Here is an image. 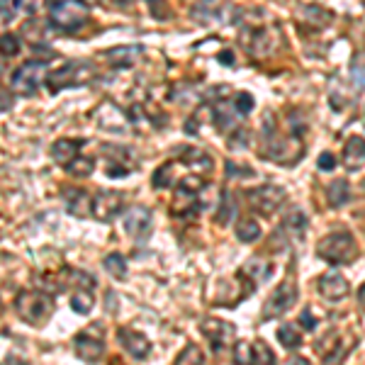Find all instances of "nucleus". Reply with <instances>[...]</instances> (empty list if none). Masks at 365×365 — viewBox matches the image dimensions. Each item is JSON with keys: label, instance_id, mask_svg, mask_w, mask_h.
Listing matches in <instances>:
<instances>
[{"label": "nucleus", "instance_id": "nucleus-1", "mask_svg": "<svg viewBox=\"0 0 365 365\" xmlns=\"http://www.w3.org/2000/svg\"><path fill=\"white\" fill-rule=\"evenodd\" d=\"M15 312L29 327H44L54 314V299L39 290H22L15 297Z\"/></svg>", "mask_w": 365, "mask_h": 365}, {"label": "nucleus", "instance_id": "nucleus-2", "mask_svg": "<svg viewBox=\"0 0 365 365\" xmlns=\"http://www.w3.org/2000/svg\"><path fill=\"white\" fill-rule=\"evenodd\" d=\"M88 5L83 0H56L49 10V22L61 32H76L88 22Z\"/></svg>", "mask_w": 365, "mask_h": 365}, {"label": "nucleus", "instance_id": "nucleus-3", "mask_svg": "<svg viewBox=\"0 0 365 365\" xmlns=\"http://www.w3.org/2000/svg\"><path fill=\"white\" fill-rule=\"evenodd\" d=\"M317 253H319L327 263H331V266H344V263H351L353 258L358 256V246L351 234L336 232V234H329L327 239L319 241Z\"/></svg>", "mask_w": 365, "mask_h": 365}, {"label": "nucleus", "instance_id": "nucleus-4", "mask_svg": "<svg viewBox=\"0 0 365 365\" xmlns=\"http://www.w3.org/2000/svg\"><path fill=\"white\" fill-rule=\"evenodd\" d=\"M91 76H93L91 63L68 61V63H63L61 68L51 71V73L46 76V86H49L51 93H58V91H66V88L88 83V81H91Z\"/></svg>", "mask_w": 365, "mask_h": 365}, {"label": "nucleus", "instance_id": "nucleus-5", "mask_svg": "<svg viewBox=\"0 0 365 365\" xmlns=\"http://www.w3.org/2000/svg\"><path fill=\"white\" fill-rule=\"evenodd\" d=\"M46 81L44 76V61H27L22 63L20 68L13 73V78H10V86H13V93L15 96H34V93L39 91V86H42Z\"/></svg>", "mask_w": 365, "mask_h": 365}, {"label": "nucleus", "instance_id": "nucleus-6", "mask_svg": "<svg viewBox=\"0 0 365 365\" xmlns=\"http://www.w3.org/2000/svg\"><path fill=\"white\" fill-rule=\"evenodd\" d=\"M297 302V285L292 280H285L270 292V297L263 304V319H275V317H282L292 304Z\"/></svg>", "mask_w": 365, "mask_h": 365}, {"label": "nucleus", "instance_id": "nucleus-7", "mask_svg": "<svg viewBox=\"0 0 365 365\" xmlns=\"http://www.w3.org/2000/svg\"><path fill=\"white\" fill-rule=\"evenodd\" d=\"M73 351L81 361H98L100 356L105 353V344H103V329H86V331L76 334L73 336Z\"/></svg>", "mask_w": 365, "mask_h": 365}, {"label": "nucleus", "instance_id": "nucleus-8", "mask_svg": "<svg viewBox=\"0 0 365 365\" xmlns=\"http://www.w3.org/2000/svg\"><path fill=\"white\" fill-rule=\"evenodd\" d=\"M246 197H249V202L261 212V215H270V212H275L285 202V190L278 185H261V187H256V190H249Z\"/></svg>", "mask_w": 365, "mask_h": 365}, {"label": "nucleus", "instance_id": "nucleus-9", "mask_svg": "<svg viewBox=\"0 0 365 365\" xmlns=\"http://www.w3.org/2000/svg\"><path fill=\"white\" fill-rule=\"evenodd\" d=\"M122 212V195L113 190H98L93 195V217L98 222H113Z\"/></svg>", "mask_w": 365, "mask_h": 365}, {"label": "nucleus", "instance_id": "nucleus-10", "mask_svg": "<svg viewBox=\"0 0 365 365\" xmlns=\"http://www.w3.org/2000/svg\"><path fill=\"white\" fill-rule=\"evenodd\" d=\"M151 212L146 207H129L125 212V217H122V227H125V232L129 234L132 239H146L151 234Z\"/></svg>", "mask_w": 365, "mask_h": 365}, {"label": "nucleus", "instance_id": "nucleus-11", "mask_svg": "<svg viewBox=\"0 0 365 365\" xmlns=\"http://www.w3.org/2000/svg\"><path fill=\"white\" fill-rule=\"evenodd\" d=\"M105 156L108 161V175L110 178H125L134 170V161L137 158L132 156V149L127 146H105Z\"/></svg>", "mask_w": 365, "mask_h": 365}, {"label": "nucleus", "instance_id": "nucleus-12", "mask_svg": "<svg viewBox=\"0 0 365 365\" xmlns=\"http://www.w3.org/2000/svg\"><path fill=\"white\" fill-rule=\"evenodd\" d=\"M117 341H120L122 349H125L132 358H137V361H144V358L151 353V341L141 331H137V329H127V327L120 329V331H117Z\"/></svg>", "mask_w": 365, "mask_h": 365}, {"label": "nucleus", "instance_id": "nucleus-13", "mask_svg": "<svg viewBox=\"0 0 365 365\" xmlns=\"http://www.w3.org/2000/svg\"><path fill=\"white\" fill-rule=\"evenodd\" d=\"M63 207L73 217H93V195L83 187H66L63 190Z\"/></svg>", "mask_w": 365, "mask_h": 365}, {"label": "nucleus", "instance_id": "nucleus-14", "mask_svg": "<svg viewBox=\"0 0 365 365\" xmlns=\"http://www.w3.org/2000/svg\"><path fill=\"white\" fill-rule=\"evenodd\" d=\"M202 334L210 339V344L215 346V351H225L232 346L234 341V327L220 319H207L202 322Z\"/></svg>", "mask_w": 365, "mask_h": 365}, {"label": "nucleus", "instance_id": "nucleus-15", "mask_svg": "<svg viewBox=\"0 0 365 365\" xmlns=\"http://www.w3.org/2000/svg\"><path fill=\"white\" fill-rule=\"evenodd\" d=\"M83 144H86L83 139H56L54 144H51V158H54L61 168H66L71 161H76V158L81 156V146Z\"/></svg>", "mask_w": 365, "mask_h": 365}, {"label": "nucleus", "instance_id": "nucleus-16", "mask_svg": "<svg viewBox=\"0 0 365 365\" xmlns=\"http://www.w3.org/2000/svg\"><path fill=\"white\" fill-rule=\"evenodd\" d=\"M319 292L327 299H344L349 295V280L344 278L341 273H327L319 278Z\"/></svg>", "mask_w": 365, "mask_h": 365}, {"label": "nucleus", "instance_id": "nucleus-17", "mask_svg": "<svg viewBox=\"0 0 365 365\" xmlns=\"http://www.w3.org/2000/svg\"><path fill=\"white\" fill-rule=\"evenodd\" d=\"M344 163L349 170H361L365 163V139L351 137L344 146Z\"/></svg>", "mask_w": 365, "mask_h": 365}, {"label": "nucleus", "instance_id": "nucleus-18", "mask_svg": "<svg viewBox=\"0 0 365 365\" xmlns=\"http://www.w3.org/2000/svg\"><path fill=\"white\" fill-rule=\"evenodd\" d=\"M139 56H141V46H117V49H110L108 54H105V58L117 68L132 66Z\"/></svg>", "mask_w": 365, "mask_h": 365}, {"label": "nucleus", "instance_id": "nucleus-19", "mask_svg": "<svg viewBox=\"0 0 365 365\" xmlns=\"http://www.w3.org/2000/svg\"><path fill=\"white\" fill-rule=\"evenodd\" d=\"M71 309L76 314H88L93 309V287H76L71 295Z\"/></svg>", "mask_w": 365, "mask_h": 365}, {"label": "nucleus", "instance_id": "nucleus-20", "mask_svg": "<svg viewBox=\"0 0 365 365\" xmlns=\"http://www.w3.org/2000/svg\"><path fill=\"white\" fill-rule=\"evenodd\" d=\"M351 197V185L346 180H334L331 185L327 187V200L331 207H341V205H346Z\"/></svg>", "mask_w": 365, "mask_h": 365}, {"label": "nucleus", "instance_id": "nucleus-21", "mask_svg": "<svg viewBox=\"0 0 365 365\" xmlns=\"http://www.w3.org/2000/svg\"><path fill=\"white\" fill-rule=\"evenodd\" d=\"M278 339L287 351H297L299 346H302V334H299V329L295 324H282L278 329Z\"/></svg>", "mask_w": 365, "mask_h": 365}, {"label": "nucleus", "instance_id": "nucleus-22", "mask_svg": "<svg viewBox=\"0 0 365 365\" xmlns=\"http://www.w3.org/2000/svg\"><path fill=\"white\" fill-rule=\"evenodd\" d=\"M282 229H285L287 234H295V237H302L304 229H307V217H304V212L299 210H292L290 215L282 220Z\"/></svg>", "mask_w": 365, "mask_h": 365}, {"label": "nucleus", "instance_id": "nucleus-23", "mask_svg": "<svg viewBox=\"0 0 365 365\" xmlns=\"http://www.w3.org/2000/svg\"><path fill=\"white\" fill-rule=\"evenodd\" d=\"M93 168H96V161H93L91 156L81 154L78 158H76V161H71L68 166H66V173L76 175V178H86V175L93 173Z\"/></svg>", "mask_w": 365, "mask_h": 365}, {"label": "nucleus", "instance_id": "nucleus-24", "mask_svg": "<svg viewBox=\"0 0 365 365\" xmlns=\"http://www.w3.org/2000/svg\"><path fill=\"white\" fill-rule=\"evenodd\" d=\"M237 237L244 241V244H251L261 237V227L256 225V220H241L237 227Z\"/></svg>", "mask_w": 365, "mask_h": 365}, {"label": "nucleus", "instance_id": "nucleus-25", "mask_svg": "<svg viewBox=\"0 0 365 365\" xmlns=\"http://www.w3.org/2000/svg\"><path fill=\"white\" fill-rule=\"evenodd\" d=\"M0 54H3V56L20 54V37H17L15 32H3V34H0Z\"/></svg>", "mask_w": 365, "mask_h": 365}, {"label": "nucleus", "instance_id": "nucleus-26", "mask_svg": "<svg viewBox=\"0 0 365 365\" xmlns=\"http://www.w3.org/2000/svg\"><path fill=\"white\" fill-rule=\"evenodd\" d=\"M105 270H108L110 275H115V278H125V275H127L125 256H120V253H113V256H108V258H105Z\"/></svg>", "mask_w": 365, "mask_h": 365}, {"label": "nucleus", "instance_id": "nucleus-27", "mask_svg": "<svg viewBox=\"0 0 365 365\" xmlns=\"http://www.w3.org/2000/svg\"><path fill=\"white\" fill-rule=\"evenodd\" d=\"M17 13H20L17 10V0H0V27L10 25Z\"/></svg>", "mask_w": 365, "mask_h": 365}, {"label": "nucleus", "instance_id": "nucleus-28", "mask_svg": "<svg viewBox=\"0 0 365 365\" xmlns=\"http://www.w3.org/2000/svg\"><path fill=\"white\" fill-rule=\"evenodd\" d=\"M251 353H253V363H273L275 356L273 351L268 349L263 341H256V344H251Z\"/></svg>", "mask_w": 365, "mask_h": 365}, {"label": "nucleus", "instance_id": "nucleus-29", "mask_svg": "<svg viewBox=\"0 0 365 365\" xmlns=\"http://www.w3.org/2000/svg\"><path fill=\"white\" fill-rule=\"evenodd\" d=\"M234 110L239 113V117H246L253 110V98L249 93H237L234 96Z\"/></svg>", "mask_w": 365, "mask_h": 365}, {"label": "nucleus", "instance_id": "nucleus-30", "mask_svg": "<svg viewBox=\"0 0 365 365\" xmlns=\"http://www.w3.org/2000/svg\"><path fill=\"white\" fill-rule=\"evenodd\" d=\"M185 361H192V363H205V356H202V351L197 349V346H185L180 353H178V358H175V363H185Z\"/></svg>", "mask_w": 365, "mask_h": 365}, {"label": "nucleus", "instance_id": "nucleus-31", "mask_svg": "<svg viewBox=\"0 0 365 365\" xmlns=\"http://www.w3.org/2000/svg\"><path fill=\"white\" fill-rule=\"evenodd\" d=\"M351 76H353V81H356V86L365 88V54L356 56V61H353V66H351Z\"/></svg>", "mask_w": 365, "mask_h": 365}, {"label": "nucleus", "instance_id": "nucleus-32", "mask_svg": "<svg viewBox=\"0 0 365 365\" xmlns=\"http://www.w3.org/2000/svg\"><path fill=\"white\" fill-rule=\"evenodd\" d=\"M220 217H217V220L220 222H229L234 217V202H232V197H229V192H225V195H222V205H220Z\"/></svg>", "mask_w": 365, "mask_h": 365}, {"label": "nucleus", "instance_id": "nucleus-33", "mask_svg": "<svg viewBox=\"0 0 365 365\" xmlns=\"http://www.w3.org/2000/svg\"><path fill=\"white\" fill-rule=\"evenodd\" d=\"M39 5H42V0H17V10L22 15H37Z\"/></svg>", "mask_w": 365, "mask_h": 365}, {"label": "nucleus", "instance_id": "nucleus-34", "mask_svg": "<svg viewBox=\"0 0 365 365\" xmlns=\"http://www.w3.org/2000/svg\"><path fill=\"white\" fill-rule=\"evenodd\" d=\"M234 361L237 363H253V353H251V346L249 344H237L234 349Z\"/></svg>", "mask_w": 365, "mask_h": 365}, {"label": "nucleus", "instance_id": "nucleus-35", "mask_svg": "<svg viewBox=\"0 0 365 365\" xmlns=\"http://www.w3.org/2000/svg\"><path fill=\"white\" fill-rule=\"evenodd\" d=\"M299 324H302V329H307V331H312V329L317 327V319L312 317V312L304 309V312H302V317H299Z\"/></svg>", "mask_w": 365, "mask_h": 365}, {"label": "nucleus", "instance_id": "nucleus-36", "mask_svg": "<svg viewBox=\"0 0 365 365\" xmlns=\"http://www.w3.org/2000/svg\"><path fill=\"white\" fill-rule=\"evenodd\" d=\"M334 166H336V158H334V154H322L319 156V168L322 170H334Z\"/></svg>", "mask_w": 365, "mask_h": 365}, {"label": "nucleus", "instance_id": "nucleus-37", "mask_svg": "<svg viewBox=\"0 0 365 365\" xmlns=\"http://www.w3.org/2000/svg\"><path fill=\"white\" fill-rule=\"evenodd\" d=\"M358 297H361V304H363V309H365V285L361 287V292H358Z\"/></svg>", "mask_w": 365, "mask_h": 365}, {"label": "nucleus", "instance_id": "nucleus-38", "mask_svg": "<svg viewBox=\"0 0 365 365\" xmlns=\"http://www.w3.org/2000/svg\"><path fill=\"white\" fill-rule=\"evenodd\" d=\"M117 3H122V5H125V3H129V0H117Z\"/></svg>", "mask_w": 365, "mask_h": 365}]
</instances>
